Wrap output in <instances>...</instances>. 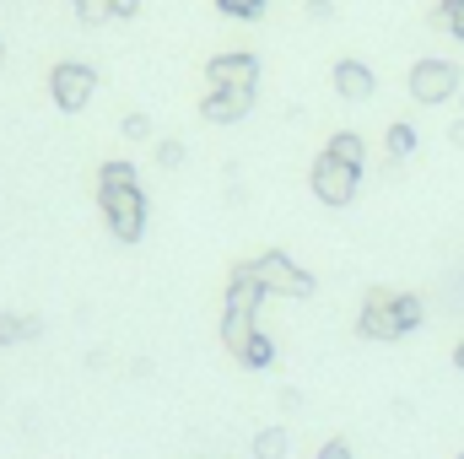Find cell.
Listing matches in <instances>:
<instances>
[{
	"label": "cell",
	"instance_id": "6da1fadb",
	"mask_svg": "<svg viewBox=\"0 0 464 459\" xmlns=\"http://www.w3.org/2000/svg\"><path fill=\"white\" fill-rule=\"evenodd\" d=\"M98 211L114 232L119 243H140L146 238V222H151V200L140 190V173L130 162H103L98 168Z\"/></svg>",
	"mask_w": 464,
	"mask_h": 459
},
{
	"label": "cell",
	"instance_id": "7a4b0ae2",
	"mask_svg": "<svg viewBox=\"0 0 464 459\" xmlns=\"http://www.w3.org/2000/svg\"><path fill=\"white\" fill-rule=\"evenodd\" d=\"M421 319H427V303H421L416 292H383V287H372V292L362 298L356 336H362V341H400V336H411Z\"/></svg>",
	"mask_w": 464,
	"mask_h": 459
},
{
	"label": "cell",
	"instance_id": "3957f363",
	"mask_svg": "<svg viewBox=\"0 0 464 459\" xmlns=\"http://www.w3.org/2000/svg\"><path fill=\"white\" fill-rule=\"evenodd\" d=\"M243 265H248V276H254L270 298H314V292H319L314 270H303L286 249H265V254H254V259H243Z\"/></svg>",
	"mask_w": 464,
	"mask_h": 459
},
{
	"label": "cell",
	"instance_id": "277c9868",
	"mask_svg": "<svg viewBox=\"0 0 464 459\" xmlns=\"http://www.w3.org/2000/svg\"><path fill=\"white\" fill-rule=\"evenodd\" d=\"M405 93L421 103V109H438V103H454L464 93V71L454 60H438V54H427V60H416L411 71H405Z\"/></svg>",
	"mask_w": 464,
	"mask_h": 459
},
{
	"label": "cell",
	"instance_id": "5b68a950",
	"mask_svg": "<svg viewBox=\"0 0 464 459\" xmlns=\"http://www.w3.org/2000/svg\"><path fill=\"white\" fill-rule=\"evenodd\" d=\"M308 190H314V200H319V206L346 211L351 200H356V190H362V168H346L341 157L319 151V157H314V168H308Z\"/></svg>",
	"mask_w": 464,
	"mask_h": 459
},
{
	"label": "cell",
	"instance_id": "8992f818",
	"mask_svg": "<svg viewBox=\"0 0 464 459\" xmlns=\"http://www.w3.org/2000/svg\"><path fill=\"white\" fill-rule=\"evenodd\" d=\"M206 93L259 98V54H248V49H227V54H211V65H206Z\"/></svg>",
	"mask_w": 464,
	"mask_h": 459
},
{
	"label": "cell",
	"instance_id": "52a82bcc",
	"mask_svg": "<svg viewBox=\"0 0 464 459\" xmlns=\"http://www.w3.org/2000/svg\"><path fill=\"white\" fill-rule=\"evenodd\" d=\"M92 93H98V71L87 60H60L49 71V98H54L60 114H82L92 103Z\"/></svg>",
	"mask_w": 464,
	"mask_h": 459
},
{
	"label": "cell",
	"instance_id": "ba28073f",
	"mask_svg": "<svg viewBox=\"0 0 464 459\" xmlns=\"http://www.w3.org/2000/svg\"><path fill=\"white\" fill-rule=\"evenodd\" d=\"M330 82H335V93H341L346 103H367V98L378 93V76H372V65H367V60H335Z\"/></svg>",
	"mask_w": 464,
	"mask_h": 459
},
{
	"label": "cell",
	"instance_id": "9c48e42d",
	"mask_svg": "<svg viewBox=\"0 0 464 459\" xmlns=\"http://www.w3.org/2000/svg\"><path fill=\"white\" fill-rule=\"evenodd\" d=\"M265 298H270V292H265V287L248 276V265H232V276H227V303H222V308H232V314H259V308H265Z\"/></svg>",
	"mask_w": 464,
	"mask_h": 459
},
{
	"label": "cell",
	"instance_id": "30bf717a",
	"mask_svg": "<svg viewBox=\"0 0 464 459\" xmlns=\"http://www.w3.org/2000/svg\"><path fill=\"white\" fill-rule=\"evenodd\" d=\"M265 330H259V314H232V308H222V346H227L232 356L243 362V351L259 341Z\"/></svg>",
	"mask_w": 464,
	"mask_h": 459
},
{
	"label": "cell",
	"instance_id": "8fae6325",
	"mask_svg": "<svg viewBox=\"0 0 464 459\" xmlns=\"http://www.w3.org/2000/svg\"><path fill=\"white\" fill-rule=\"evenodd\" d=\"M65 5H71L82 22H92V27H98V22H130V16L140 11V0H65Z\"/></svg>",
	"mask_w": 464,
	"mask_h": 459
},
{
	"label": "cell",
	"instance_id": "7c38bea8",
	"mask_svg": "<svg viewBox=\"0 0 464 459\" xmlns=\"http://www.w3.org/2000/svg\"><path fill=\"white\" fill-rule=\"evenodd\" d=\"M248 109H254V98H232V93H206L200 98V119H211V124H237Z\"/></svg>",
	"mask_w": 464,
	"mask_h": 459
},
{
	"label": "cell",
	"instance_id": "4fadbf2b",
	"mask_svg": "<svg viewBox=\"0 0 464 459\" xmlns=\"http://www.w3.org/2000/svg\"><path fill=\"white\" fill-rule=\"evenodd\" d=\"M44 336V319L38 314H22V308H5L0 314V346H22V341H38Z\"/></svg>",
	"mask_w": 464,
	"mask_h": 459
},
{
	"label": "cell",
	"instance_id": "5bb4252c",
	"mask_svg": "<svg viewBox=\"0 0 464 459\" xmlns=\"http://www.w3.org/2000/svg\"><path fill=\"white\" fill-rule=\"evenodd\" d=\"M324 151H330V157H341L346 168H367V141H362L356 130H335Z\"/></svg>",
	"mask_w": 464,
	"mask_h": 459
},
{
	"label": "cell",
	"instance_id": "9a60e30c",
	"mask_svg": "<svg viewBox=\"0 0 464 459\" xmlns=\"http://www.w3.org/2000/svg\"><path fill=\"white\" fill-rule=\"evenodd\" d=\"M383 146H389V157H394V162H405V157H416L421 135H416V124H411V119H394V124H389V135H383Z\"/></svg>",
	"mask_w": 464,
	"mask_h": 459
},
{
	"label": "cell",
	"instance_id": "2e32d148",
	"mask_svg": "<svg viewBox=\"0 0 464 459\" xmlns=\"http://www.w3.org/2000/svg\"><path fill=\"white\" fill-rule=\"evenodd\" d=\"M286 449H292L286 427H259L254 433V459H286Z\"/></svg>",
	"mask_w": 464,
	"mask_h": 459
},
{
	"label": "cell",
	"instance_id": "e0dca14e",
	"mask_svg": "<svg viewBox=\"0 0 464 459\" xmlns=\"http://www.w3.org/2000/svg\"><path fill=\"white\" fill-rule=\"evenodd\" d=\"M211 5H217V11H222L227 22H259L270 0H211Z\"/></svg>",
	"mask_w": 464,
	"mask_h": 459
},
{
	"label": "cell",
	"instance_id": "ac0fdd59",
	"mask_svg": "<svg viewBox=\"0 0 464 459\" xmlns=\"http://www.w3.org/2000/svg\"><path fill=\"white\" fill-rule=\"evenodd\" d=\"M432 22H438V27H449V33H454V38L464 44V0H438Z\"/></svg>",
	"mask_w": 464,
	"mask_h": 459
},
{
	"label": "cell",
	"instance_id": "d6986e66",
	"mask_svg": "<svg viewBox=\"0 0 464 459\" xmlns=\"http://www.w3.org/2000/svg\"><path fill=\"white\" fill-rule=\"evenodd\" d=\"M184 157H189V151H184V141H157V168H168V173H173V168H184Z\"/></svg>",
	"mask_w": 464,
	"mask_h": 459
},
{
	"label": "cell",
	"instance_id": "ffe728a7",
	"mask_svg": "<svg viewBox=\"0 0 464 459\" xmlns=\"http://www.w3.org/2000/svg\"><path fill=\"white\" fill-rule=\"evenodd\" d=\"M119 130H124V141H151V119L140 114V109H135V114H124V119H119Z\"/></svg>",
	"mask_w": 464,
	"mask_h": 459
},
{
	"label": "cell",
	"instance_id": "44dd1931",
	"mask_svg": "<svg viewBox=\"0 0 464 459\" xmlns=\"http://www.w3.org/2000/svg\"><path fill=\"white\" fill-rule=\"evenodd\" d=\"M319 459H356V454H351L346 438H330V444H319Z\"/></svg>",
	"mask_w": 464,
	"mask_h": 459
},
{
	"label": "cell",
	"instance_id": "7402d4cb",
	"mask_svg": "<svg viewBox=\"0 0 464 459\" xmlns=\"http://www.w3.org/2000/svg\"><path fill=\"white\" fill-rule=\"evenodd\" d=\"M308 11H314L319 22H324V16H335V5H330V0H308Z\"/></svg>",
	"mask_w": 464,
	"mask_h": 459
},
{
	"label": "cell",
	"instance_id": "603a6c76",
	"mask_svg": "<svg viewBox=\"0 0 464 459\" xmlns=\"http://www.w3.org/2000/svg\"><path fill=\"white\" fill-rule=\"evenodd\" d=\"M449 141H454V146H464V119H454V124H449Z\"/></svg>",
	"mask_w": 464,
	"mask_h": 459
},
{
	"label": "cell",
	"instance_id": "cb8c5ba5",
	"mask_svg": "<svg viewBox=\"0 0 464 459\" xmlns=\"http://www.w3.org/2000/svg\"><path fill=\"white\" fill-rule=\"evenodd\" d=\"M454 367H464V341H459V346H454Z\"/></svg>",
	"mask_w": 464,
	"mask_h": 459
},
{
	"label": "cell",
	"instance_id": "d4e9b609",
	"mask_svg": "<svg viewBox=\"0 0 464 459\" xmlns=\"http://www.w3.org/2000/svg\"><path fill=\"white\" fill-rule=\"evenodd\" d=\"M0 65H5V44H0Z\"/></svg>",
	"mask_w": 464,
	"mask_h": 459
},
{
	"label": "cell",
	"instance_id": "484cf974",
	"mask_svg": "<svg viewBox=\"0 0 464 459\" xmlns=\"http://www.w3.org/2000/svg\"><path fill=\"white\" fill-rule=\"evenodd\" d=\"M454 459H464V449H459V454H454Z\"/></svg>",
	"mask_w": 464,
	"mask_h": 459
},
{
	"label": "cell",
	"instance_id": "4316f807",
	"mask_svg": "<svg viewBox=\"0 0 464 459\" xmlns=\"http://www.w3.org/2000/svg\"><path fill=\"white\" fill-rule=\"evenodd\" d=\"M459 98H464V93H459Z\"/></svg>",
	"mask_w": 464,
	"mask_h": 459
}]
</instances>
